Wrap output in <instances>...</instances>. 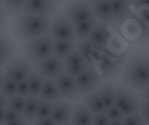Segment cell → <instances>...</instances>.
<instances>
[{
    "label": "cell",
    "instance_id": "obj_1",
    "mask_svg": "<svg viewBox=\"0 0 149 125\" xmlns=\"http://www.w3.org/2000/svg\"><path fill=\"white\" fill-rule=\"evenodd\" d=\"M120 75L129 89L137 93L145 89L149 82V51L141 47L129 50Z\"/></svg>",
    "mask_w": 149,
    "mask_h": 125
},
{
    "label": "cell",
    "instance_id": "obj_2",
    "mask_svg": "<svg viewBox=\"0 0 149 125\" xmlns=\"http://www.w3.org/2000/svg\"><path fill=\"white\" fill-rule=\"evenodd\" d=\"M51 16L49 15L22 14L12 17L10 24V32L14 39L19 43L32 41L35 38L47 34L50 27Z\"/></svg>",
    "mask_w": 149,
    "mask_h": 125
},
{
    "label": "cell",
    "instance_id": "obj_3",
    "mask_svg": "<svg viewBox=\"0 0 149 125\" xmlns=\"http://www.w3.org/2000/svg\"><path fill=\"white\" fill-rule=\"evenodd\" d=\"M126 55H128V51H124L120 47L111 49L110 46H108L106 50L100 51L94 67L98 70L102 78H106V80L117 78L122 71Z\"/></svg>",
    "mask_w": 149,
    "mask_h": 125
},
{
    "label": "cell",
    "instance_id": "obj_4",
    "mask_svg": "<svg viewBox=\"0 0 149 125\" xmlns=\"http://www.w3.org/2000/svg\"><path fill=\"white\" fill-rule=\"evenodd\" d=\"M20 54L32 63L42 61L52 55V39L46 34L32 41L20 43Z\"/></svg>",
    "mask_w": 149,
    "mask_h": 125
},
{
    "label": "cell",
    "instance_id": "obj_5",
    "mask_svg": "<svg viewBox=\"0 0 149 125\" xmlns=\"http://www.w3.org/2000/svg\"><path fill=\"white\" fill-rule=\"evenodd\" d=\"M140 101H141V98H140V94L137 91L129 89L128 86H125L124 83L117 85L114 106L118 108V110L121 112L124 117L134 115V113L139 112Z\"/></svg>",
    "mask_w": 149,
    "mask_h": 125
},
{
    "label": "cell",
    "instance_id": "obj_6",
    "mask_svg": "<svg viewBox=\"0 0 149 125\" xmlns=\"http://www.w3.org/2000/svg\"><path fill=\"white\" fill-rule=\"evenodd\" d=\"M62 14L73 26L94 17L90 3L86 0H66L63 3Z\"/></svg>",
    "mask_w": 149,
    "mask_h": 125
},
{
    "label": "cell",
    "instance_id": "obj_7",
    "mask_svg": "<svg viewBox=\"0 0 149 125\" xmlns=\"http://www.w3.org/2000/svg\"><path fill=\"white\" fill-rule=\"evenodd\" d=\"M32 71H34V63L30 62L22 54H15L3 66L4 75L10 77L15 82L26 81Z\"/></svg>",
    "mask_w": 149,
    "mask_h": 125
},
{
    "label": "cell",
    "instance_id": "obj_8",
    "mask_svg": "<svg viewBox=\"0 0 149 125\" xmlns=\"http://www.w3.org/2000/svg\"><path fill=\"white\" fill-rule=\"evenodd\" d=\"M47 35L52 41H77L73 24L65 17L62 12H56L51 16Z\"/></svg>",
    "mask_w": 149,
    "mask_h": 125
},
{
    "label": "cell",
    "instance_id": "obj_9",
    "mask_svg": "<svg viewBox=\"0 0 149 125\" xmlns=\"http://www.w3.org/2000/svg\"><path fill=\"white\" fill-rule=\"evenodd\" d=\"M74 78H75L79 98H82L83 96H86L91 91L97 90V87L102 83V77L95 67H87Z\"/></svg>",
    "mask_w": 149,
    "mask_h": 125
},
{
    "label": "cell",
    "instance_id": "obj_10",
    "mask_svg": "<svg viewBox=\"0 0 149 125\" xmlns=\"http://www.w3.org/2000/svg\"><path fill=\"white\" fill-rule=\"evenodd\" d=\"M34 70L38 71L43 78H52L55 80L56 77L63 71V62L62 59L56 58L55 55H50L47 58L38 61L34 63Z\"/></svg>",
    "mask_w": 149,
    "mask_h": 125
},
{
    "label": "cell",
    "instance_id": "obj_11",
    "mask_svg": "<svg viewBox=\"0 0 149 125\" xmlns=\"http://www.w3.org/2000/svg\"><path fill=\"white\" fill-rule=\"evenodd\" d=\"M55 82H56V86H58L59 94H61V98H63L66 101H71V102L79 98L75 78L73 75L67 74L66 71H62L55 78Z\"/></svg>",
    "mask_w": 149,
    "mask_h": 125
},
{
    "label": "cell",
    "instance_id": "obj_12",
    "mask_svg": "<svg viewBox=\"0 0 149 125\" xmlns=\"http://www.w3.org/2000/svg\"><path fill=\"white\" fill-rule=\"evenodd\" d=\"M59 11V6L52 0H26L22 8L24 14L49 15L52 16Z\"/></svg>",
    "mask_w": 149,
    "mask_h": 125
},
{
    "label": "cell",
    "instance_id": "obj_13",
    "mask_svg": "<svg viewBox=\"0 0 149 125\" xmlns=\"http://www.w3.org/2000/svg\"><path fill=\"white\" fill-rule=\"evenodd\" d=\"M86 39L91 45L95 46L98 50H106L108 46L110 45V42L113 41V35H111V31L109 28V24L98 22Z\"/></svg>",
    "mask_w": 149,
    "mask_h": 125
},
{
    "label": "cell",
    "instance_id": "obj_14",
    "mask_svg": "<svg viewBox=\"0 0 149 125\" xmlns=\"http://www.w3.org/2000/svg\"><path fill=\"white\" fill-rule=\"evenodd\" d=\"M109 1L113 12V24L117 30H120L125 22L132 17V12H130L132 3L130 0H109Z\"/></svg>",
    "mask_w": 149,
    "mask_h": 125
},
{
    "label": "cell",
    "instance_id": "obj_15",
    "mask_svg": "<svg viewBox=\"0 0 149 125\" xmlns=\"http://www.w3.org/2000/svg\"><path fill=\"white\" fill-rule=\"evenodd\" d=\"M73 102L66 100H58L52 102V110L50 117L55 121L56 125H67L71 120L73 113Z\"/></svg>",
    "mask_w": 149,
    "mask_h": 125
},
{
    "label": "cell",
    "instance_id": "obj_16",
    "mask_svg": "<svg viewBox=\"0 0 149 125\" xmlns=\"http://www.w3.org/2000/svg\"><path fill=\"white\" fill-rule=\"evenodd\" d=\"M17 52V45L14 36L8 31L0 32V67H3Z\"/></svg>",
    "mask_w": 149,
    "mask_h": 125
},
{
    "label": "cell",
    "instance_id": "obj_17",
    "mask_svg": "<svg viewBox=\"0 0 149 125\" xmlns=\"http://www.w3.org/2000/svg\"><path fill=\"white\" fill-rule=\"evenodd\" d=\"M62 62H63V71H66L67 74H70V75H73V77L78 75L85 69L90 67L87 65L86 61L83 59V57L77 50H74L65 59H62Z\"/></svg>",
    "mask_w": 149,
    "mask_h": 125
},
{
    "label": "cell",
    "instance_id": "obj_18",
    "mask_svg": "<svg viewBox=\"0 0 149 125\" xmlns=\"http://www.w3.org/2000/svg\"><path fill=\"white\" fill-rule=\"evenodd\" d=\"M90 6L97 22L105 23V24H111L113 23V12H111L109 0H97V1L90 3Z\"/></svg>",
    "mask_w": 149,
    "mask_h": 125
},
{
    "label": "cell",
    "instance_id": "obj_19",
    "mask_svg": "<svg viewBox=\"0 0 149 125\" xmlns=\"http://www.w3.org/2000/svg\"><path fill=\"white\" fill-rule=\"evenodd\" d=\"M75 50L83 57V59L87 62V65L90 67H94L97 57L100 54L101 50H98L94 45H91L87 39H79V42H77Z\"/></svg>",
    "mask_w": 149,
    "mask_h": 125
},
{
    "label": "cell",
    "instance_id": "obj_20",
    "mask_svg": "<svg viewBox=\"0 0 149 125\" xmlns=\"http://www.w3.org/2000/svg\"><path fill=\"white\" fill-rule=\"evenodd\" d=\"M100 96V98L104 102L105 108H110L114 105V98H116V91H117V83L113 81H105L97 87L95 90Z\"/></svg>",
    "mask_w": 149,
    "mask_h": 125
},
{
    "label": "cell",
    "instance_id": "obj_21",
    "mask_svg": "<svg viewBox=\"0 0 149 125\" xmlns=\"http://www.w3.org/2000/svg\"><path fill=\"white\" fill-rule=\"evenodd\" d=\"M93 113L89 112L82 102H75L73 105V113H71V125H91L93 122Z\"/></svg>",
    "mask_w": 149,
    "mask_h": 125
},
{
    "label": "cell",
    "instance_id": "obj_22",
    "mask_svg": "<svg viewBox=\"0 0 149 125\" xmlns=\"http://www.w3.org/2000/svg\"><path fill=\"white\" fill-rule=\"evenodd\" d=\"M38 98L50 101V102H55V101L61 100V94H59L55 80H52V78H45L43 80V85H42Z\"/></svg>",
    "mask_w": 149,
    "mask_h": 125
},
{
    "label": "cell",
    "instance_id": "obj_23",
    "mask_svg": "<svg viewBox=\"0 0 149 125\" xmlns=\"http://www.w3.org/2000/svg\"><path fill=\"white\" fill-rule=\"evenodd\" d=\"M81 102H82L83 106H85L89 112H91L93 115L105 113V110H106L104 102H102V100L100 98V96H98V93L95 90L89 93V94H86V96H83Z\"/></svg>",
    "mask_w": 149,
    "mask_h": 125
},
{
    "label": "cell",
    "instance_id": "obj_24",
    "mask_svg": "<svg viewBox=\"0 0 149 125\" xmlns=\"http://www.w3.org/2000/svg\"><path fill=\"white\" fill-rule=\"evenodd\" d=\"M136 20L141 27V38L137 45H145L149 42V8L136 10Z\"/></svg>",
    "mask_w": 149,
    "mask_h": 125
},
{
    "label": "cell",
    "instance_id": "obj_25",
    "mask_svg": "<svg viewBox=\"0 0 149 125\" xmlns=\"http://www.w3.org/2000/svg\"><path fill=\"white\" fill-rule=\"evenodd\" d=\"M77 41H52V55L65 59L75 50Z\"/></svg>",
    "mask_w": 149,
    "mask_h": 125
},
{
    "label": "cell",
    "instance_id": "obj_26",
    "mask_svg": "<svg viewBox=\"0 0 149 125\" xmlns=\"http://www.w3.org/2000/svg\"><path fill=\"white\" fill-rule=\"evenodd\" d=\"M98 22L95 17L93 19H89V20H85V22H81V23H77V24L73 26L74 28V34H75V38L77 39H86L89 36L93 28L95 27Z\"/></svg>",
    "mask_w": 149,
    "mask_h": 125
},
{
    "label": "cell",
    "instance_id": "obj_27",
    "mask_svg": "<svg viewBox=\"0 0 149 125\" xmlns=\"http://www.w3.org/2000/svg\"><path fill=\"white\" fill-rule=\"evenodd\" d=\"M43 77L38 73V71H32L30 74V77L27 78V85H28V90H30V97H39L42 85H43Z\"/></svg>",
    "mask_w": 149,
    "mask_h": 125
},
{
    "label": "cell",
    "instance_id": "obj_28",
    "mask_svg": "<svg viewBox=\"0 0 149 125\" xmlns=\"http://www.w3.org/2000/svg\"><path fill=\"white\" fill-rule=\"evenodd\" d=\"M38 104H39V98L36 97H27L26 98V104L24 109H23V118L28 122H32L36 117V110H38Z\"/></svg>",
    "mask_w": 149,
    "mask_h": 125
},
{
    "label": "cell",
    "instance_id": "obj_29",
    "mask_svg": "<svg viewBox=\"0 0 149 125\" xmlns=\"http://www.w3.org/2000/svg\"><path fill=\"white\" fill-rule=\"evenodd\" d=\"M26 0H1L0 3L3 6L6 14L8 17H14L16 15L22 14V8Z\"/></svg>",
    "mask_w": 149,
    "mask_h": 125
},
{
    "label": "cell",
    "instance_id": "obj_30",
    "mask_svg": "<svg viewBox=\"0 0 149 125\" xmlns=\"http://www.w3.org/2000/svg\"><path fill=\"white\" fill-rule=\"evenodd\" d=\"M16 85L17 82H15L14 80H11L10 77L4 75L3 81H1V86H0V93L3 94L6 98L12 97L16 94Z\"/></svg>",
    "mask_w": 149,
    "mask_h": 125
},
{
    "label": "cell",
    "instance_id": "obj_31",
    "mask_svg": "<svg viewBox=\"0 0 149 125\" xmlns=\"http://www.w3.org/2000/svg\"><path fill=\"white\" fill-rule=\"evenodd\" d=\"M24 104H26V98L24 97H20V96H12V97H8L7 98V108L12 109L14 112L16 113H23V109H24Z\"/></svg>",
    "mask_w": 149,
    "mask_h": 125
},
{
    "label": "cell",
    "instance_id": "obj_32",
    "mask_svg": "<svg viewBox=\"0 0 149 125\" xmlns=\"http://www.w3.org/2000/svg\"><path fill=\"white\" fill-rule=\"evenodd\" d=\"M52 110V102L46 100H40L39 98L38 104V110H36V117L35 118H42V117H50Z\"/></svg>",
    "mask_w": 149,
    "mask_h": 125
},
{
    "label": "cell",
    "instance_id": "obj_33",
    "mask_svg": "<svg viewBox=\"0 0 149 125\" xmlns=\"http://www.w3.org/2000/svg\"><path fill=\"white\" fill-rule=\"evenodd\" d=\"M122 124L124 125H146L142 120V117L140 116V113H134V115L126 116V117L122 118Z\"/></svg>",
    "mask_w": 149,
    "mask_h": 125
},
{
    "label": "cell",
    "instance_id": "obj_34",
    "mask_svg": "<svg viewBox=\"0 0 149 125\" xmlns=\"http://www.w3.org/2000/svg\"><path fill=\"white\" fill-rule=\"evenodd\" d=\"M139 113L142 117L144 122L146 125H149V101L141 100L140 101V106H139Z\"/></svg>",
    "mask_w": 149,
    "mask_h": 125
},
{
    "label": "cell",
    "instance_id": "obj_35",
    "mask_svg": "<svg viewBox=\"0 0 149 125\" xmlns=\"http://www.w3.org/2000/svg\"><path fill=\"white\" fill-rule=\"evenodd\" d=\"M105 115H106V117H108L110 121H113V120H122V118H124L122 113L118 110V108H116L114 105L110 106V108H106Z\"/></svg>",
    "mask_w": 149,
    "mask_h": 125
},
{
    "label": "cell",
    "instance_id": "obj_36",
    "mask_svg": "<svg viewBox=\"0 0 149 125\" xmlns=\"http://www.w3.org/2000/svg\"><path fill=\"white\" fill-rule=\"evenodd\" d=\"M16 94L20 97H30V90H28V85H27V80L26 81H20L16 85Z\"/></svg>",
    "mask_w": 149,
    "mask_h": 125
},
{
    "label": "cell",
    "instance_id": "obj_37",
    "mask_svg": "<svg viewBox=\"0 0 149 125\" xmlns=\"http://www.w3.org/2000/svg\"><path fill=\"white\" fill-rule=\"evenodd\" d=\"M110 120L106 117L105 113H100V115H94L93 116V122L91 125H109Z\"/></svg>",
    "mask_w": 149,
    "mask_h": 125
},
{
    "label": "cell",
    "instance_id": "obj_38",
    "mask_svg": "<svg viewBox=\"0 0 149 125\" xmlns=\"http://www.w3.org/2000/svg\"><path fill=\"white\" fill-rule=\"evenodd\" d=\"M19 118H23V116L20 113H16L12 109L6 108V115H4V122L8 121H15V120H19Z\"/></svg>",
    "mask_w": 149,
    "mask_h": 125
},
{
    "label": "cell",
    "instance_id": "obj_39",
    "mask_svg": "<svg viewBox=\"0 0 149 125\" xmlns=\"http://www.w3.org/2000/svg\"><path fill=\"white\" fill-rule=\"evenodd\" d=\"M31 125H56V124L51 117H42V118H35L31 122Z\"/></svg>",
    "mask_w": 149,
    "mask_h": 125
},
{
    "label": "cell",
    "instance_id": "obj_40",
    "mask_svg": "<svg viewBox=\"0 0 149 125\" xmlns=\"http://www.w3.org/2000/svg\"><path fill=\"white\" fill-rule=\"evenodd\" d=\"M132 6L136 10H144V8H149V0H130Z\"/></svg>",
    "mask_w": 149,
    "mask_h": 125
},
{
    "label": "cell",
    "instance_id": "obj_41",
    "mask_svg": "<svg viewBox=\"0 0 149 125\" xmlns=\"http://www.w3.org/2000/svg\"><path fill=\"white\" fill-rule=\"evenodd\" d=\"M8 23V16L6 14V11H4L3 6L0 3V27H6Z\"/></svg>",
    "mask_w": 149,
    "mask_h": 125
},
{
    "label": "cell",
    "instance_id": "obj_42",
    "mask_svg": "<svg viewBox=\"0 0 149 125\" xmlns=\"http://www.w3.org/2000/svg\"><path fill=\"white\" fill-rule=\"evenodd\" d=\"M3 125H30V122L26 121L24 118H19V120H15V121H8L4 122Z\"/></svg>",
    "mask_w": 149,
    "mask_h": 125
},
{
    "label": "cell",
    "instance_id": "obj_43",
    "mask_svg": "<svg viewBox=\"0 0 149 125\" xmlns=\"http://www.w3.org/2000/svg\"><path fill=\"white\" fill-rule=\"evenodd\" d=\"M140 98L141 100H145V101H149V87H145L140 91Z\"/></svg>",
    "mask_w": 149,
    "mask_h": 125
},
{
    "label": "cell",
    "instance_id": "obj_44",
    "mask_svg": "<svg viewBox=\"0 0 149 125\" xmlns=\"http://www.w3.org/2000/svg\"><path fill=\"white\" fill-rule=\"evenodd\" d=\"M3 108H7V98L0 93V109H3Z\"/></svg>",
    "mask_w": 149,
    "mask_h": 125
},
{
    "label": "cell",
    "instance_id": "obj_45",
    "mask_svg": "<svg viewBox=\"0 0 149 125\" xmlns=\"http://www.w3.org/2000/svg\"><path fill=\"white\" fill-rule=\"evenodd\" d=\"M4 115H6V108L0 109V125L4 124Z\"/></svg>",
    "mask_w": 149,
    "mask_h": 125
},
{
    "label": "cell",
    "instance_id": "obj_46",
    "mask_svg": "<svg viewBox=\"0 0 149 125\" xmlns=\"http://www.w3.org/2000/svg\"><path fill=\"white\" fill-rule=\"evenodd\" d=\"M109 125H124V124H122V120H113V121L109 122Z\"/></svg>",
    "mask_w": 149,
    "mask_h": 125
},
{
    "label": "cell",
    "instance_id": "obj_47",
    "mask_svg": "<svg viewBox=\"0 0 149 125\" xmlns=\"http://www.w3.org/2000/svg\"><path fill=\"white\" fill-rule=\"evenodd\" d=\"M3 77H4V73H3V67H0V86H1V81H3Z\"/></svg>",
    "mask_w": 149,
    "mask_h": 125
},
{
    "label": "cell",
    "instance_id": "obj_48",
    "mask_svg": "<svg viewBox=\"0 0 149 125\" xmlns=\"http://www.w3.org/2000/svg\"><path fill=\"white\" fill-rule=\"evenodd\" d=\"M52 1H55V3L59 6V4H63L65 1H66V0H52Z\"/></svg>",
    "mask_w": 149,
    "mask_h": 125
},
{
    "label": "cell",
    "instance_id": "obj_49",
    "mask_svg": "<svg viewBox=\"0 0 149 125\" xmlns=\"http://www.w3.org/2000/svg\"><path fill=\"white\" fill-rule=\"evenodd\" d=\"M4 30H6V27H0V32H1V31H4Z\"/></svg>",
    "mask_w": 149,
    "mask_h": 125
},
{
    "label": "cell",
    "instance_id": "obj_50",
    "mask_svg": "<svg viewBox=\"0 0 149 125\" xmlns=\"http://www.w3.org/2000/svg\"><path fill=\"white\" fill-rule=\"evenodd\" d=\"M86 1H89V3H93V1H97V0H86Z\"/></svg>",
    "mask_w": 149,
    "mask_h": 125
},
{
    "label": "cell",
    "instance_id": "obj_51",
    "mask_svg": "<svg viewBox=\"0 0 149 125\" xmlns=\"http://www.w3.org/2000/svg\"><path fill=\"white\" fill-rule=\"evenodd\" d=\"M146 87H149V82H148V86H146Z\"/></svg>",
    "mask_w": 149,
    "mask_h": 125
},
{
    "label": "cell",
    "instance_id": "obj_52",
    "mask_svg": "<svg viewBox=\"0 0 149 125\" xmlns=\"http://www.w3.org/2000/svg\"><path fill=\"white\" fill-rule=\"evenodd\" d=\"M67 125H71V124H67Z\"/></svg>",
    "mask_w": 149,
    "mask_h": 125
},
{
    "label": "cell",
    "instance_id": "obj_53",
    "mask_svg": "<svg viewBox=\"0 0 149 125\" xmlns=\"http://www.w3.org/2000/svg\"><path fill=\"white\" fill-rule=\"evenodd\" d=\"M0 1H1V0H0Z\"/></svg>",
    "mask_w": 149,
    "mask_h": 125
}]
</instances>
